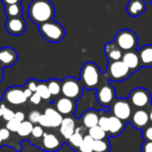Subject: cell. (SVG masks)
<instances>
[{
    "instance_id": "cell-37",
    "label": "cell",
    "mask_w": 152,
    "mask_h": 152,
    "mask_svg": "<svg viewBox=\"0 0 152 152\" xmlns=\"http://www.w3.org/2000/svg\"><path fill=\"white\" fill-rule=\"evenodd\" d=\"M40 113L37 110H32L29 115H28V121L31 122L32 124H37L38 123V119L40 118Z\"/></svg>"
},
{
    "instance_id": "cell-25",
    "label": "cell",
    "mask_w": 152,
    "mask_h": 152,
    "mask_svg": "<svg viewBox=\"0 0 152 152\" xmlns=\"http://www.w3.org/2000/svg\"><path fill=\"white\" fill-rule=\"evenodd\" d=\"M23 8L21 4H13L4 6V14L7 18L20 17L22 15Z\"/></svg>"
},
{
    "instance_id": "cell-12",
    "label": "cell",
    "mask_w": 152,
    "mask_h": 152,
    "mask_svg": "<svg viewBox=\"0 0 152 152\" xmlns=\"http://www.w3.org/2000/svg\"><path fill=\"white\" fill-rule=\"evenodd\" d=\"M131 125L136 129H144L149 126L150 118L147 109H137L130 118Z\"/></svg>"
},
{
    "instance_id": "cell-10",
    "label": "cell",
    "mask_w": 152,
    "mask_h": 152,
    "mask_svg": "<svg viewBox=\"0 0 152 152\" xmlns=\"http://www.w3.org/2000/svg\"><path fill=\"white\" fill-rule=\"evenodd\" d=\"M4 100L12 105H20L28 100L24 94L23 87L15 86L7 88L4 93Z\"/></svg>"
},
{
    "instance_id": "cell-19",
    "label": "cell",
    "mask_w": 152,
    "mask_h": 152,
    "mask_svg": "<svg viewBox=\"0 0 152 152\" xmlns=\"http://www.w3.org/2000/svg\"><path fill=\"white\" fill-rule=\"evenodd\" d=\"M104 52H105V54H106V57H107L109 62L122 60V57H123V54H124L123 51L120 50L114 44V42L106 44L105 46H104Z\"/></svg>"
},
{
    "instance_id": "cell-36",
    "label": "cell",
    "mask_w": 152,
    "mask_h": 152,
    "mask_svg": "<svg viewBox=\"0 0 152 152\" xmlns=\"http://www.w3.org/2000/svg\"><path fill=\"white\" fill-rule=\"evenodd\" d=\"M37 85H38V81L37 80H36V79H29V80H28L26 82L24 86L28 88L33 93H36L37 88Z\"/></svg>"
},
{
    "instance_id": "cell-9",
    "label": "cell",
    "mask_w": 152,
    "mask_h": 152,
    "mask_svg": "<svg viewBox=\"0 0 152 152\" xmlns=\"http://www.w3.org/2000/svg\"><path fill=\"white\" fill-rule=\"evenodd\" d=\"M110 108L113 116L125 122L129 120L133 114L132 105L130 104L128 99H115Z\"/></svg>"
},
{
    "instance_id": "cell-44",
    "label": "cell",
    "mask_w": 152,
    "mask_h": 152,
    "mask_svg": "<svg viewBox=\"0 0 152 152\" xmlns=\"http://www.w3.org/2000/svg\"><path fill=\"white\" fill-rule=\"evenodd\" d=\"M4 5H9V4H21L22 0H1Z\"/></svg>"
},
{
    "instance_id": "cell-35",
    "label": "cell",
    "mask_w": 152,
    "mask_h": 152,
    "mask_svg": "<svg viewBox=\"0 0 152 152\" xmlns=\"http://www.w3.org/2000/svg\"><path fill=\"white\" fill-rule=\"evenodd\" d=\"M142 136L144 141H149L152 142V125H149L146 128L143 129L142 131Z\"/></svg>"
},
{
    "instance_id": "cell-7",
    "label": "cell",
    "mask_w": 152,
    "mask_h": 152,
    "mask_svg": "<svg viewBox=\"0 0 152 152\" xmlns=\"http://www.w3.org/2000/svg\"><path fill=\"white\" fill-rule=\"evenodd\" d=\"M128 101L136 109H148L151 104V96L147 89L140 87L130 93Z\"/></svg>"
},
{
    "instance_id": "cell-13",
    "label": "cell",
    "mask_w": 152,
    "mask_h": 152,
    "mask_svg": "<svg viewBox=\"0 0 152 152\" xmlns=\"http://www.w3.org/2000/svg\"><path fill=\"white\" fill-rule=\"evenodd\" d=\"M55 110L62 116H69L75 113L77 104L75 101L63 96L55 102Z\"/></svg>"
},
{
    "instance_id": "cell-15",
    "label": "cell",
    "mask_w": 152,
    "mask_h": 152,
    "mask_svg": "<svg viewBox=\"0 0 152 152\" xmlns=\"http://www.w3.org/2000/svg\"><path fill=\"white\" fill-rule=\"evenodd\" d=\"M43 150L47 152H55L62 146V142L52 133H45L42 137Z\"/></svg>"
},
{
    "instance_id": "cell-28",
    "label": "cell",
    "mask_w": 152,
    "mask_h": 152,
    "mask_svg": "<svg viewBox=\"0 0 152 152\" xmlns=\"http://www.w3.org/2000/svg\"><path fill=\"white\" fill-rule=\"evenodd\" d=\"M93 143H94V139L88 134H85L83 142L81 143V145L78 147L76 152H94Z\"/></svg>"
},
{
    "instance_id": "cell-45",
    "label": "cell",
    "mask_w": 152,
    "mask_h": 152,
    "mask_svg": "<svg viewBox=\"0 0 152 152\" xmlns=\"http://www.w3.org/2000/svg\"><path fill=\"white\" fill-rule=\"evenodd\" d=\"M23 92H24V94H25V96L27 97V99H29L30 98V96L33 94V92L32 91H30L28 88H27V87H23Z\"/></svg>"
},
{
    "instance_id": "cell-22",
    "label": "cell",
    "mask_w": 152,
    "mask_h": 152,
    "mask_svg": "<svg viewBox=\"0 0 152 152\" xmlns=\"http://www.w3.org/2000/svg\"><path fill=\"white\" fill-rule=\"evenodd\" d=\"M138 55L142 67H152V45H147L142 46L138 51Z\"/></svg>"
},
{
    "instance_id": "cell-33",
    "label": "cell",
    "mask_w": 152,
    "mask_h": 152,
    "mask_svg": "<svg viewBox=\"0 0 152 152\" xmlns=\"http://www.w3.org/2000/svg\"><path fill=\"white\" fill-rule=\"evenodd\" d=\"M20 121H18L17 119L13 118L10 121H8L5 125V127L12 133H17L18 132V129L20 126Z\"/></svg>"
},
{
    "instance_id": "cell-34",
    "label": "cell",
    "mask_w": 152,
    "mask_h": 152,
    "mask_svg": "<svg viewBox=\"0 0 152 152\" xmlns=\"http://www.w3.org/2000/svg\"><path fill=\"white\" fill-rule=\"evenodd\" d=\"M45 132H44V129L41 126H34L33 129H32V132H31V134L33 136V138H36V139H39L41 137H43Z\"/></svg>"
},
{
    "instance_id": "cell-31",
    "label": "cell",
    "mask_w": 152,
    "mask_h": 152,
    "mask_svg": "<svg viewBox=\"0 0 152 152\" xmlns=\"http://www.w3.org/2000/svg\"><path fill=\"white\" fill-rule=\"evenodd\" d=\"M34 126L31 122L29 121H23L20 123V126L18 129V135L20 136V137H26V136H28L29 134H31V132H32V129H33Z\"/></svg>"
},
{
    "instance_id": "cell-39",
    "label": "cell",
    "mask_w": 152,
    "mask_h": 152,
    "mask_svg": "<svg viewBox=\"0 0 152 152\" xmlns=\"http://www.w3.org/2000/svg\"><path fill=\"white\" fill-rule=\"evenodd\" d=\"M38 124H39V126H41L42 127L51 128L49 120H48L47 117H46L45 114H41V115H40V118H39V119H38Z\"/></svg>"
},
{
    "instance_id": "cell-49",
    "label": "cell",
    "mask_w": 152,
    "mask_h": 152,
    "mask_svg": "<svg viewBox=\"0 0 152 152\" xmlns=\"http://www.w3.org/2000/svg\"><path fill=\"white\" fill-rule=\"evenodd\" d=\"M3 146V140L1 139V137H0V148Z\"/></svg>"
},
{
    "instance_id": "cell-20",
    "label": "cell",
    "mask_w": 152,
    "mask_h": 152,
    "mask_svg": "<svg viewBox=\"0 0 152 152\" xmlns=\"http://www.w3.org/2000/svg\"><path fill=\"white\" fill-rule=\"evenodd\" d=\"M146 10V3L143 0H129L126 11L132 17H137L142 14Z\"/></svg>"
},
{
    "instance_id": "cell-18",
    "label": "cell",
    "mask_w": 152,
    "mask_h": 152,
    "mask_svg": "<svg viewBox=\"0 0 152 152\" xmlns=\"http://www.w3.org/2000/svg\"><path fill=\"white\" fill-rule=\"evenodd\" d=\"M76 130V122L73 118L66 117L63 118V120L60 126V133L61 136L67 141Z\"/></svg>"
},
{
    "instance_id": "cell-27",
    "label": "cell",
    "mask_w": 152,
    "mask_h": 152,
    "mask_svg": "<svg viewBox=\"0 0 152 152\" xmlns=\"http://www.w3.org/2000/svg\"><path fill=\"white\" fill-rule=\"evenodd\" d=\"M46 84H47V87L49 89L51 95L56 96L61 93V86L60 80L56 78H51L46 81Z\"/></svg>"
},
{
    "instance_id": "cell-3",
    "label": "cell",
    "mask_w": 152,
    "mask_h": 152,
    "mask_svg": "<svg viewBox=\"0 0 152 152\" xmlns=\"http://www.w3.org/2000/svg\"><path fill=\"white\" fill-rule=\"evenodd\" d=\"M40 35L50 43H58L61 41L65 36V29L63 26L53 20L45 22L38 26Z\"/></svg>"
},
{
    "instance_id": "cell-17",
    "label": "cell",
    "mask_w": 152,
    "mask_h": 152,
    "mask_svg": "<svg viewBox=\"0 0 152 152\" xmlns=\"http://www.w3.org/2000/svg\"><path fill=\"white\" fill-rule=\"evenodd\" d=\"M122 61L130 69L132 72L138 70L142 67L138 53H136L135 50L125 52L122 57Z\"/></svg>"
},
{
    "instance_id": "cell-2",
    "label": "cell",
    "mask_w": 152,
    "mask_h": 152,
    "mask_svg": "<svg viewBox=\"0 0 152 152\" xmlns=\"http://www.w3.org/2000/svg\"><path fill=\"white\" fill-rule=\"evenodd\" d=\"M83 87L87 90H95L101 82V71L98 66L91 61L85 63L80 71V78Z\"/></svg>"
},
{
    "instance_id": "cell-50",
    "label": "cell",
    "mask_w": 152,
    "mask_h": 152,
    "mask_svg": "<svg viewBox=\"0 0 152 152\" xmlns=\"http://www.w3.org/2000/svg\"><path fill=\"white\" fill-rule=\"evenodd\" d=\"M151 4H152V0H151Z\"/></svg>"
},
{
    "instance_id": "cell-40",
    "label": "cell",
    "mask_w": 152,
    "mask_h": 152,
    "mask_svg": "<svg viewBox=\"0 0 152 152\" xmlns=\"http://www.w3.org/2000/svg\"><path fill=\"white\" fill-rule=\"evenodd\" d=\"M10 135H11V132L6 127H3L0 129V137L3 140V142L7 141L10 138Z\"/></svg>"
},
{
    "instance_id": "cell-46",
    "label": "cell",
    "mask_w": 152,
    "mask_h": 152,
    "mask_svg": "<svg viewBox=\"0 0 152 152\" xmlns=\"http://www.w3.org/2000/svg\"><path fill=\"white\" fill-rule=\"evenodd\" d=\"M147 110H148V113H149V118H150V122L152 124V106L151 105L148 109H147Z\"/></svg>"
},
{
    "instance_id": "cell-1",
    "label": "cell",
    "mask_w": 152,
    "mask_h": 152,
    "mask_svg": "<svg viewBox=\"0 0 152 152\" xmlns=\"http://www.w3.org/2000/svg\"><path fill=\"white\" fill-rule=\"evenodd\" d=\"M55 9L50 0H32L28 7V15L30 20L39 26L53 20Z\"/></svg>"
},
{
    "instance_id": "cell-21",
    "label": "cell",
    "mask_w": 152,
    "mask_h": 152,
    "mask_svg": "<svg viewBox=\"0 0 152 152\" xmlns=\"http://www.w3.org/2000/svg\"><path fill=\"white\" fill-rule=\"evenodd\" d=\"M126 122L118 118L117 117L111 115L110 116V128L108 134L110 136H118L121 134L125 129Z\"/></svg>"
},
{
    "instance_id": "cell-14",
    "label": "cell",
    "mask_w": 152,
    "mask_h": 152,
    "mask_svg": "<svg viewBox=\"0 0 152 152\" xmlns=\"http://www.w3.org/2000/svg\"><path fill=\"white\" fill-rule=\"evenodd\" d=\"M18 54L16 51L8 46L0 48V66L2 68H9L16 63Z\"/></svg>"
},
{
    "instance_id": "cell-29",
    "label": "cell",
    "mask_w": 152,
    "mask_h": 152,
    "mask_svg": "<svg viewBox=\"0 0 152 152\" xmlns=\"http://www.w3.org/2000/svg\"><path fill=\"white\" fill-rule=\"evenodd\" d=\"M36 93L42 98V100H48L51 98V94L47 87L46 81H38L37 88Z\"/></svg>"
},
{
    "instance_id": "cell-8",
    "label": "cell",
    "mask_w": 152,
    "mask_h": 152,
    "mask_svg": "<svg viewBox=\"0 0 152 152\" xmlns=\"http://www.w3.org/2000/svg\"><path fill=\"white\" fill-rule=\"evenodd\" d=\"M96 100L104 109H109L115 101V90L109 82H104L98 86L96 92Z\"/></svg>"
},
{
    "instance_id": "cell-43",
    "label": "cell",
    "mask_w": 152,
    "mask_h": 152,
    "mask_svg": "<svg viewBox=\"0 0 152 152\" xmlns=\"http://www.w3.org/2000/svg\"><path fill=\"white\" fill-rule=\"evenodd\" d=\"M14 118L17 119L20 122H23V121H25V114L22 111H18V112L15 113Z\"/></svg>"
},
{
    "instance_id": "cell-41",
    "label": "cell",
    "mask_w": 152,
    "mask_h": 152,
    "mask_svg": "<svg viewBox=\"0 0 152 152\" xmlns=\"http://www.w3.org/2000/svg\"><path fill=\"white\" fill-rule=\"evenodd\" d=\"M41 100L42 98L37 94V93H33V94L30 96L29 98V101L32 104H35V105H38L40 102H41Z\"/></svg>"
},
{
    "instance_id": "cell-24",
    "label": "cell",
    "mask_w": 152,
    "mask_h": 152,
    "mask_svg": "<svg viewBox=\"0 0 152 152\" xmlns=\"http://www.w3.org/2000/svg\"><path fill=\"white\" fill-rule=\"evenodd\" d=\"M84 132L85 131L82 127H80V126L77 127L75 130V133L67 140V143L71 149L77 151L78 149V147L81 145V143L83 142V140H84V134H83Z\"/></svg>"
},
{
    "instance_id": "cell-48",
    "label": "cell",
    "mask_w": 152,
    "mask_h": 152,
    "mask_svg": "<svg viewBox=\"0 0 152 152\" xmlns=\"http://www.w3.org/2000/svg\"><path fill=\"white\" fill-rule=\"evenodd\" d=\"M3 69L4 68H2L1 66H0V82L3 80V78H4V70H3Z\"/></svg>"
},
{
    "instance_id": "cell-32",
    "label": "cell",
    "mask_w": 152,
    "mask_h": 152,
    "mask_svg": "<svg viewBox=\"0 0 152 152\" xmlns=\"http://www.w3.org/2000/svg\"><path fill=\"white\" fill-rule=\"evenodd\" d=\"M98 126L103 130L105 131L107 134L109 132V128H110V116H106V115H100V118H99V123Z\"/></svg>"
},
{
    "instance_id": "cell-26",
    "label": "cell",
    "mask_w": 152,
    "mask_h": 152,
    "mask_svg": "<svg viewBox=\"0 0 152 152\" xmlns=\"http://www.w3.org/2000/svg\"><path fill=\"white\" fill-rule=\"evenodd\" d=\"M110 151V142L108 138L103 140H94L93 151L94 152H109Z\"/></svg>"
},
{
    "instance_id": "cell-23",
    "label": "cell",
    "mask_w": 152,
    "mask_h": 152,
    "mask_svg": "<svg viewBox=\"0 0 152 152\" xmlns=\"http://www.w3.org/2000/svg\"><path fill=\"white\" fill-rule=\"evenodd\" d=\"M44 114L47 117L49 123H50V126H51V128L60 127V126L63 120V117L54 108H52V107L46 108L45 110Z\"/></svg>"
},
{
    "instance_id": "cell-4",
    "label": "cell",
    "mask_w": 152,
    "mask_h": 152,
    "mask_svg": "<svg viewBox=\"0 0 152 152\" xmlns=\"http://www.w3.org/2000/svg\"><path fill=\"white\" fill-rule=\"evenodd\" d=\"M113 42L123 52L134 51L138 45V37L134 31L125 28L116 34Z\"/></svg>"
},
{
    "instance_id": "cell-30",
    "label": "cell",
    "mask_w": 152,
    "mask_h": 152,
    "mask_svg": "<svg viewBox=\"0 0 152 152\" xmlns=\"http://www.w3.org/2000/svg\"><path fill=\"white\" fill-rule=\"evenodd\" d=\"M88 134L95 141V140H103L107 138L108 134L103 131L99 126H94L90 129H88Z\"/></svg>"
},
{
    "instance_id": "cell-47",
    "label": "cell",
    "mask_w": 152,
    "mask_h": 152,
    "mask_svg": "<svg viewBox=\"0 0 152 152\" xmlns=\"http://www.w3.org/2000/svg\"><path fill=\"white\" fill-rule=\"evenodd\" d=\"M5 108H6V106L4 103H1L0 104V118L3 117V114H4V111Z\"/></svg>"
},
{
    "instance_id": "cell-16",
    "label": "cell",
    "mask_w": 152,
    "mask_h": 152,
    "mask_svg": "<svg viewBox=\"0 0 152 152\" xmlns=\"http://www.w3.org/2000/svg\"><path fill=\"white\" fill-rule=\"evenodd\" d=\"M80 118L84 127H86V129H90L94 126H98L100 114L96 110L90 109L83 112Z\"/></svg>"
},
{
    "instance_id": "cell-11",
    "label": "cell",
    "mask_w": 152,
    "mask_h": 152,
    "mask_svg": "<svg viewBox=\"0 0 152 152\" xmlns=\"http://www.w3.org/2000/svg\"><path fill=\"white\" fill-rule=\"evenodd\" d=\"M4 28L10 35L18 37L25 32L27 24L25 20L22 18V16L7 18V20L4 22Z\"/></svg>"
},
{
    "instance_id": "cell-6",
    "label": "cell",
    "mask_w": 152,
    "mask_h": 152,
    "mask_svg": "<svg viewBox=\"0 0 152 152\" xmlns=\"http://www.w3.org/2000/svg\"><path fill=\"white\" fill-rule=\"evenodd\" d=\"M61 94L64 97L76 101L79 99L83 94L84 87L81 82L73 77H65L63 80L61 81Z\"/></svg>"
},
{
    "instance_id": "cell-38",
    "label": "cell",
    "mask_w": 152,
    "mask_h": 152,
    "mask_svg": "<svg viewBox=\"0 0 152 152\" xmlns=\"http://www.w3.org/2000/svg\"><path fill=\"white\" fill-rule=\"evenodd\" d=\"M14 115H15V113L12 110H10L9 108H5V110H4V114H3V118H4V120H5V121H10V120H12V119H13L14 118Z\"/></svg>"
},
{
    "instance_id": "cell-5",
    "label": "cell",
    "mask_w": 152,
    "mask_h": 152,
    "mask_svg": "<svg viewBox=\"0 0 152 152\" xmlns=\"http://www.w3.org/2000/svg\"><path fill=\"white\" fill-rule=\"evenodd\" d=\"M132 73L133 72L130 70V69L124 63L122 60H120L117 61L109 62L104 76L110 80L115 82H121L128 78Z\"/></svg>"
},
{
    "instance_id": "cell-42",
    "label": "cell",
    "mask_w": 152,
    "mask_h": 152,
    "mask_svg": "<svg viewBox=\"0 0 152 152\" xmlns=\"http://www.w3.org/2000/svg\"><path fill=\"white\" fill-rule=\"evenodd\" d=\"M142 152H152V142L144 141L142 147Z\"/></svg>"
}]
</instances>
